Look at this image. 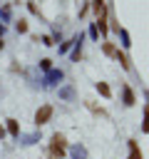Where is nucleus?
Listing matches in <instances>:
<instances>
[{
	"mask_svg": "<svg viewBox=\"0 0 149 159\" xmlns=\"http://www.w3.org/2000/svg\"><path fill=\"white\" fill-rule=\"evenodd\" d=\"M7 132H10L12 137H17V134H20V127H17V122H15V119H7Z\"/></svg>",
	"mask_w": 149,
	"mask_h": 159,
	"instance_id": "obj_5",
	"label": "nucleus"
},
{
	"mask_svg": "<svg viewBox=\"0 0 149 159\" xmlns=\"http://www.w3.org/2000/svg\"><path fill=\"white\" fill-rule=\"evenodd\" d=\"M122 94H124V104H127V107H132V104H134V92L124 84V87H122Z\"/></svg>",
	"mask_w": 149,
	"mask_h": 159,
	"instance_id": "obj_3",
	"label": "nucleus"
},
{
	"mask_svg": "<svg viewBox=\"0 0 149 159\" xmlns=\"http://www.w3.org/2000/svg\"><path fill=\"white\" fill-rule=\"evenodd\" d=\"M17 32H27V22H25V20L17 22Z\"/></svg>",
	"mask_w": 149,
	"mask_h": 159,
	"instance_id": "obj_12",
	"label": "nucleus"
},
{
	"mask_svg": "<svg viewBox=\"0 0 149 159\" xmlns=\"http://www.w3.org/2000/svg\"><path fill=\"white\" fill-rule=\"evenodd\" d=\"M65 149H67V142L62 134H52V142H50V152H52V159H62L65 157Z\"/></svg>",
	"mask_w": 149,
	"mask_h": 159,
	"instance_id": "obj_1",
	"label": "nucleus"
},
{
	"mask_svg": "<svg viewBox=\"0 0 149 159\" xmlns=\"http://www.w3.org/2000/svg\"><path fill=\"white\" fill-rule=\"evenodd\" d=\"M94 12H97L99 17L104 15V0H94Z\"/></svg>",
	"mask_w": 149,
	"mask_h": 159,
	"instance_id": "obj_7",
	"label": "nucleus"
},
{
	"mask_svg": "<svg viewBox=\"0 0 149 159\" xmlns=\"http://www.w3.org/2000/svg\"><path fill=\"white\" fill-rule=\"evenodd\" d=\"M50 117H52V107H50V104H45V107H40V109H37V114H35V122H37V124H45Z\"/></svg>",
	"mask_w": 149,
	"mask_h": 159,
	"instance_id": "obj_2",
	"label": "nucleus"
},
{
	"mask_svg": "<svg viewBox=\"0 0 149 159\" xmlns=\"http://www.w3.org/2000/svg\"><path fill=\"white\" fill-rule=\"evenodd\" d=\"M104 52H107V55H117V50H114V45H109V42H104Z\"/></svg>",
	"mask_w": 149,
	"mask_h": 159,
	"instance_id": "obj_11",
	"label": "nucleus"
},
{
	"mask_svg": "<svg viewBox=\"0 0 149 159\" xmlns=\"http://www.w3.org/2000/svg\"><path fill=\"white\" fill-rule=\"evenodd\" d=\"M117 60L122 62V67H124V70H129V60H127V57H124L122 52H117Z\"/></svg>",
	"mask_w": 149,
	"mask_h": 159,
	"instance_id": "obj_9",
	"label": "nucleus"
},
{
	"mask_svg": "<svg viewBox=\"0 0 149 159\" xmlns=\"http://www.w3.org/2000/svg\"><path fill=\"white\" fill-rule=\"evenodd\" d=\"M97 92H99L102 97H109V87H107L104 82H97Z\"/></svg>",
	"mask_w": 149,
	"mask_h": 159,
	"instance_id": "obj_6",
	"label": "nucleus"
},
{
	"mask_svg": "<svg viewBox=\"0 0 149 159\" xmlns=\"http://www.w3.org/2000/svg\"><path fill=\"white\" fill-rule=\"evenodd\" d=\"M97 25H99V32H107V20H104V15L99 17V22H97Z\"/></svg>",
	"mask_w": 149,
	"mask_h": 159,
	"instance_id": "obj_10",
	"label": "nucleus"
},
{
	"mask_svg": "<svg viewBox=\"0 0 149 159\" xmlns=\"http://www.w3.org/2000/svg\"><path fill=\"white\" fill-rule=\"evenodd\" d=\"M129 159H142V152H139L137 142H129Z\"/></svg>",
	"mask_w": 149,
	"mask_h": 159,
	"instance_id": "obj_4",
	"label": "nucleus"
},
{
	"mask_svg": "<svg viewBox=\"0 0 149 159\" xmlns=\"http://www.w3.org/2000/svg\"><path fill=\"white\" fill-rule=\"evenodd\" d=\"M0 32H2V27H0Z\"/></svg>",
	"mask_w": 149,
	"mask_h": 159,
	"instance_id": "obj_16",
	"label": "nucleus"
},
{
	"mask_svg": "<svg viewBox=\"0 0 149 159\" xmlns=\"http://www.w3.org/2000/svg\"><path fill=\"white\" fill-rule=\"evenodd\" d=\"M0 50H2V40H0Z\"/></svg>",
	"mask_w": 149,
	"mask_h": 159,
	"instance_id": "obj_15",
	"label": "nucleus"
},
{
	"mask_svg": "<svg viewBox=\"0 0 149 159\" xmlns=\"http://www.w3.org/2000/svg\"><path fill=\"white\" fill-rule=\"evenodd\" d=\"M2 137H5V129H2V127H0V139H2Z\"/></svg>",
	"mask_w": 149,
	"mask_h": 159,
	"instance_id": "obj_14",
	"label": "nucleus"
},
{
	"mask_svg": "<svg viewBox=\"0 0 149 159\" xmlns=\"http://www.w3.org/2000/svg\"><path fill=\"white\" fill-rule=\"evenodd\" d=\"M72 157L74 159H84V147H74L72 149Z\"/></svg>",
	"mask_w": 149,
	"mask_h": 159,
	"instance_id": "obj_8",
	"label": "nucleus"
},
{
	"mask_svg": "<svg viewBox=\"0 0 149 159\" xmlns=\"http://www.w3.org/2000/svg\"><path fill=\"white\" fill-rule=\"evenodd\" d=\"M142 129L149 132V109H147V114H144V124H142Z\"/></svg>",
	"mask_w": 149,
	"mask_h": 159,
	"instance_id": "obj_13",
	"label": "nucleus"
}]
</instances>
